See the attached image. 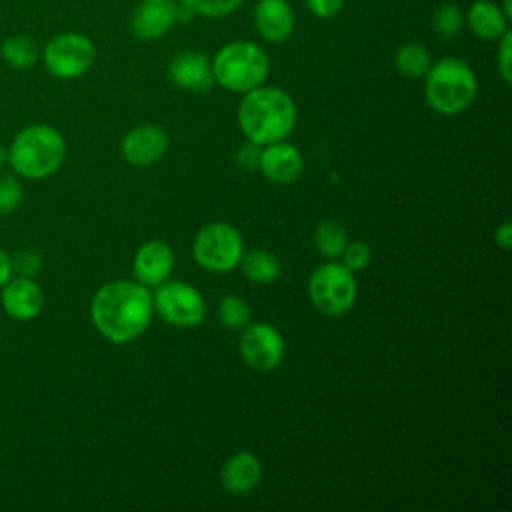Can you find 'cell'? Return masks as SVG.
Masks as SVG:
<instances>
[{
    "label": "cell",
    "mask_w": 512,
    "mask_h": 512,
    "mask_svg": "<svg viewBox=\"0 0 512 512\" xmlns=\"http://www.w3.org/2000/svg\"><path fill=\"white\" fill-rule=\"evenodd\" d=\"M396 70L406 78H420L430 68V54L422 44H404L394 54Z\"/></svg>",
    "instance_id": "cell-22"
},
{
    "label": "cell",
    "mask_w": 512,
    "mask_h": 512,
    "mask_svg": "<svg viewBox=\"0 0 512 512\" xmlns=\"http://www.w3.org/2000/svg\"><path fill=\"white\" fill-rule=\"evenodd\" d=\"M424 84V96L438 114H458L466 110L478 92V82L472 68L458 58H442L430 64Z\"/></svg>",
    "instance_id": "cell-4"
},
{
    "label": "cell",
    "mask_w": 512,
    "mask_h": 512,
    "mask_svg": "<svg viewBox=\"0 0 512 512\" xmlns=\"http://www.w3.org/2000/svg\"><path fill=\"white\" fill-rule=\"evenodd\" d=\"M258 158H260V152H258V144H254V142H248L238 152V164L244 168L258 166Z\"/></svg>",
    "instance_id": "cell-32"
},
{
    "label": "cell",
    "mask_w": 512,
    "mask_h": 512,
    "mask_svg": "<svg viewBox=\"0 0 512 512\" xmlns=\"http://www.w3.org/2000/svg\"><path fill=\"white\" fill-rule=\"evenodd\" d=\"M168 76L174 84L192 92H206L214 84L212 62L200 52H180L168 66Z\"/></svg>",
    "instance_id": "cell-15"
},
{
    "label": "cell",
    "mask_w": 512,
    "mask_h": 512,
    "mask_svg": "<svg viewBox=\"0 0 512 512\" xmlns=\"http://www.w3.org/2000/svg\"><path fill=\"white\" fill-rule=\"evenodd\" d=\"M2 58L12 68H30L38 58V46L28 36H12L2 44Z\"/></svg>",
    "instance_id": "cell-23"
},
{
    "label": "cell",
    "mask_w": 512,
    "mask_h": 512,
    "mask_svg": "<svg viewBox=\"0 0 512 512\" xmlns=\"http://www.w3.org/2000/svg\"><path fill=\"white\" fill-rule=\"evenodd\" d=\"M240 264L244 276L258 284H268L276 280L280 274V262L268 250H252L248 254H242Z\"/></svg>",
    "instance_id": "cell-20"
},
{
    "label": "cell",
    "mask_w": 512,
    "mask_h": 512,
    "mask_svg": "<svg viewBox=\"0 0 512 512\" xmlns=\"http://www.w3.org/2000/svg\"><path fill=\"white\" fill-rule=\"evenodd\" d=\"M218 314H220V322L230 328V330H238L244 328L250 320V310L246 306V302L240 296H224L218 304Z\"/></svg>",
    "instance_id": "cell-25"
},
{
    "label": "cell",
    "mask_w": 512,
    "mask_h": 512,
    "mask_svg": "<svg viewBox=\"0 0 512 512\" xmlns=\"http://www.w3.org/2000/svg\"><path fill=\"white\" fill-rule=\"evenodd\" d=\"M178 18V8L172 0L164 2H142L134 8L130 18V30L142 40H152L168 32Z\"/></svg>",
    "instance_id": "cell-16"
},
{
    "label": "cell",
    "mask_w": 512,
    "mask_h": 512,
    "mask_svg": "<svg viewBox=\"0 0 512 512\" xmlns=\"http://www.w3.org/2000/svg\"><path fill=\"white\" fill-rule=\"evenodd\" d=\"M240 354L250 368L270 372L284 358V338L270 324H252L240 338Z\"/></svg>",
    "instance_id": "cell-10"
},
{
    "label": "cell",
    "mask_w": 512,
    "mask_h": 512,
    "mask_svg": "<svg viewBox=\"0 0 512 512\" xmlns=\"http://www.w3.org/2000/svg\"><path fill=\"white\" fill-rule=\"evenodd\" d=\"M154 306L164 322L180 328L198 326L206 312L202 294L194 286L180 280L166 284L162 282L156 292Z\"/></svg>",
    "instance_id": "cell-9"
},
{
    "label": "cell",
    "mask_w": 512,
    "mask_h": 512,
    "mask_svg": "<svg viewBox=\"0 0 512 512\" xmlns=\"http://www.w3.org/2000/svg\"><path fill=\"white\" fill-rule=\"evenodd\" d=\"M12 276V266H10V256L0 250V288L4 286V282Z\"/></svg>",
    "instance_id": "cell-34"
},
{
    "label": "cell",
    "mask_w": 512,
    "mask_h": 512,
    "mask_svg": "<svg viewBox=\"0 0 512 512\" xmlns=\"http://www.w3.org/2000/svg\"><path fill=\"white\" fill-rule=\"evenodd\" d=\"M144 2H164V0H144Z\"/></svg>",
    "instance_id": "cell-36"
},
{
    "label": "cell",
    "mask_w": 512,
    "mask_h": 512,
    "mask_svg": "<svg viewBox=\"0 0 512 512\" xmlns=\"http://www.w3.org/2000/svg\"><path fill=\"white\" fill-rule=\"evenodd\" d=\"M244 94L238 106V124L250 142L266 146L292 132L296 106L282 88L258 86Z\"/></svg>",
    "instance_id": "cell-2"
},
{
    "label": "cell",
    "mask_w": 512,
    "mask_h": 512,
    "mask_svg": "<svg viewBox=\"0 0 512 512\" xmlns=\"http://www.w3.org/2000/svg\"><path fill=\"white\" fill-rule=\"evenodd\" d=\"M506 14L500 10L498 4L490 0H476L468 8L466 22L474 36L482 40H496L500 38L508 28H506Z\"/></svg>",
    "instance_id": "cell-19"
},
{
    "label": "cell",
    "mask_w": 512,
    "mask_h": 512,
    "mask_svg": "<svg viewBox=\"0 0 512 512\" xmlns=\"http://www.w3.org/2000/svg\"><path fill=\"white\" fill-rule=\"evenodd\" d=\"M94 44L88 36L66 32L54 36L44 48V64L52 76L72 80L82 76L94 62Z\"/></svg>",
    "instance_id": "cell-8"
},
{
    "label": "cell",
    "mask_w": 512,
    "mask_h": 512,
    "mask_svg": "<svg viewBox=\"0 0 512 512\" xmlns=\"http://www.w3.org/2000/svg\"><path fill=\"white\" fill-rule=\"evenodd\" d=\"M262 466L252 452H238L226 460L220 472V480L226 492L242 496L248 494L260 482Z\"/></svg>",
    "instance_id": "cell-18"
},
{
    "label": "cell",
    "mask_w": 512,
    "mask_h": 512,
    "mask_svg": "<svg viewBox=\"0 0 512 512\" xmlns=\"http://www.w3.org/2000/svg\"><path fill=\"white\" fill-rule=\"evenodd\" d=\"M510 44H512V32L506 30L500 36V46H498V56H496L498 72H500V76H502V80L506 84L512 82V74H510Z\"/></svg>",
    "instance_id": "cell-30"
},
{
    "label": "cell",
    "mask_w": 512,
    "mask_h": 512,
    "mask_svg": "<svg viewBox=\"0 0 512 512\" xmlns=\"http://www.w3.org/2000/svg\"><path fill=\"white\" fill-rule=\"evenodd\" d=\"M344 0H306L308 10L318 18H332L340 12Z\"/></svg>",
    "instance_id": "cell-31"
},
{
    "label": "cell",
    "mask_w": 512,
    "mask_h": 512,
    "mask_svg": "<svg viewBox=\"0 0 512 512\" xmlns=\"http://www.w3.org/2000/svg\"><path fill=\"white\" fill-rule=\"evenodd\" d=\"M168 148V136L160 126L154 124H144L132 128L122 144V156L134 164V166H150L158 162Z\"/></svg>",
    "instance_id": "cell-11"
},
{
    "label": "cell",
    "mask_w": 512,
    "mask_h": 512,
    "mask_svg": "<svg viewBox=\"0 0 512 512\" xmlns=\"http://www.w3.org/2000/svg\"><path fill=\"white\" fill-rule=\"evenodd\" d=\"M174 268V254L166 242L150 240L134 256V276L144 286H160Z\"/></svg>",
    "instance_id": "cell-14"
},
{
    "label": "cell",
    "mask_w": 512,
    "mask_h": 512,
    "mask_svg": "<svg viewBox=\"0 0 512 512\" xmlns=\"http://www.w3.org/2000/svg\"><path fill=\"white\" fill-rule=\"evenodd\" d=\"M154 310L148 288L140 282L114 280L98 288L90 304L96 330L114 344L138 338L150 324Z\"/></svg>",
    "instance_id": "cell-1"
},
{
    "label": "cell",
    "mask_w": 512,
    "mask_h": 512,
    "mask_svg": "<svg viewBox=\"0 0 512 512\" xmlns=\"http://www.w3.org/2000/svg\"><path fill=\"white\" fill-rule=\"evenodd\" d=\"M258 168L268 180L276 184H290L298 180V176L302 174L304 160L296 146L284 140H278V142L266 144V148L260 152Z\"/></svg>",
    "instance_id": "cell-12"
},
{
    "label": "cell",
    "mask_w": 512,
    "mask_h": 512,
    "mask_svg": "<svg viewBox=\"0 0 512 512\" xmlns=\"http://www.w3.org/2000/svg\"><path fill=\"white\" fill-rule=\"evenodd\" d=\"M462 24H464V16H462V10L454 4V2H444L440 4L434 14H432V30L440 36V38H454L460 34L462 30Z\"/></svg>",
    "instance_id": "cell-24"
},
{
    "label": "cell",
    "mask_w": 512,
    "mask_h": 512,
    "mask_svg": "<svg viewBox=\"0 0 512 512\" xmlns=\"http://www.w3.org/2000/svg\"><path fill=\"white\" fill-rule=\"evenodd\" d=\"M308 292L312 304L322 314L340 316L354 306L356 278L344 264L326 262L312 272L308 280Z\"/></svg>",
    "instance_id": "cell-6"
},
{
    "label": "cell",
    "mask_w": 512,
    "mask_h": 512,
    "mask_svg": "<svg viewBox=\"0 0 512 512\" xmlns=\"http://www.w3.org/2000/svg\"><path fill=\"white\" fill-rule=\"evenodd\" d=\"M10 266L18 276H32L40 270L42 258L36 250H20L10 258Z\"/></svg>",
    "instance_id": "cell-29"
},
{
    "label": "cell",
    "mask_w": 512,
    "mask_h": 512,
    "mask_svg": "<svg viewBox=\"0 0 512 512\" xmlns=\"http://www.w3.org/2000/svg\"><path fill=\"white\" fill-rule=\"evenodd\" d=\"M192 250L202 268L210 272H228L240 264L244 242L232 224L212 222L196 234Z\"/></svg>",
    "instance_id": "cell-7"
},
{
    "label": "cell",
    "mask_w": 512,
    "mask_h": 512,
    "mask_svg": "<svg viewBox=\"0 0 512 512\" xmlns=\"http://www.w3.org/2000/svg\"><path fill=\"white\" fill-rule=\"evenodd\" d=\"M22 186L14 176H0V214L14 212L22 202Z\"/></svg>",
    "instance_id": "cell-27"
},
{
    "label": "cell",
    "mask_w": 512,
    "mask_h": 512,
    "mask_svg": "<svg viewBox=\"0 0 512 512\" xmlns=\"http://www.w3.org/2000/svg\"><path fill=\"white\" fill-rule=\"evenodd\" d=\"M494 238H496V244H498L500 248L510 250V248H512V224H510L508 220L502 222V224L496 228Z\"/></svg>",
    "instance_id": "cell-33"
},
{
    "label": "cell",
    "mask_w": 512,
    "mask_h": 512,
    "mask_svg": "<svg viewBox=\"0 0 512 512\" xmlns=\"http://www.w3.org/2000/svg\"><path fill=\"white\" fill-rule=\"evenodd\" d=\"M2 306L14 320H32L44 306V294L30 276L8 278L2 286Z\"/></svg>",
    "instance_id": "cell-13"
},
{
    "label": "cell",
    "mask_w": 512,
    "mask_h": 512,
    "mask_svg": "<svg viewBox=\"0 0 512 512\" xmlns=\"http://www.w3.org/2000/svg\"><path fill=\"white\" fill-rule=\"evenodd\" d=\"M214 82L230 92H248L268 76V56L252 42H230L212 60Z\"/></svg>",
    "instance_id": "cell-5"
},
{
    "label": "cell",
    "mask_w": 512,
    "mask_h": 512,
    "mask_svg": "<svg viewBox=\"0 0 512 512\" xmlns=\"http://www.w3.org/2000/svg\"><path fill=\"white\" fill-rule=\"evenodd\" d=\"M342 264L348 268V270H362L368 262H370V248L366 242L362 240H354V242H348L342 250Z\"/></svg>",
    "instance_id": "cell-28"
},
{
    "label": "cell",
    "mask_w": 512,
    "mask_h": 512,
    "mask_svg": "<svg viewBox=\"0 0 512 512\" xmlns=\"http://www.w3.org/2000/svg\"><path fill=\"white\" fill-rule=\"evenodd\" d=\"M254 26L268 42H284L294 30V14L286 0H260L254 10Z\"/></svg>",
    "instance_id": "cell-17"
},
{
    "label": "cell",
    "mask_w": 512,
    "mask_h": 512,
    "mask_svg": "<svg viewBox=\"0 0 512 512\" xmlns=\"http://www.w3.org/2000/svg\"><path fill=\"white\" fill-rule=\"evenodd\" d=\"M314 244L324 258H336L348 244L346 228L336 220H324L314 230Z\"/></svg>",
    "instance_id": "cell-21"
},
{
    "label": "cell",
    "mask_w": 512,
    "mask_h": 512,
    "mask_svg": "<svg viewBox=\"0 0 512 512\" xmlns=\"http://www.w3.org/2000/svg\"><path fill=\"white\" fill-rule=\"evenodd\" d=\"M8 162V152L4 148H0V168Z\"/></svg>",
    "instance_id": "cell-35"
},
{
    "label": "cell",
    "mask_w": 512,
    "mask_h": 512,
    "mask_svg": "<svg viewBox=\"0 0 512 512\" xmlns=\"http://www.w3.org/2000/svg\"><path fill=\"white\" fill-rule=\"evenodd\" d=\"M66 156L62 134L48 124H32L20 130L10 146L8 162L16 174L38 180L60 168Z\"/></svg>",
    "instance_id": "cell-3"
},
{
    "label": "cell",
    "mask_w": 512,
    "mask_h": 512,
    "mask_svg": "<svg viewBox=\"0 0 512 512\" xmlns=\"http://www.w3.org/2000/svg\"><path fill=\"white\" fill-rule=\"evenodd\" d=\"M182 4L194 14L218 18L234 12L242 4V0H182Z\"/></svg>",
    "instance_id": "cell-26"
}]
</instances>
